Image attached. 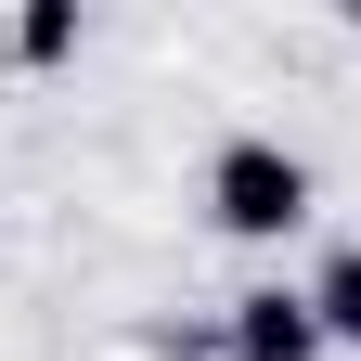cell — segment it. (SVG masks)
<instances>
[{"label": "cell", "instance_id": "6da1fadb", "mask_svg": "<svg viewBox=\"0 0 361 361\" xmlns=\"http://www.w3.org/2000/svg\"><path fill=\"white\" fill-rule=\"evenodd\" d=\"M207 207H219V233H297L310 219V168L284 142H233L207 168Z\"/></svg>", "mask_w": 361, "mask_h": 361}, {"label": "cell", "instance_id": "7a4b0ae2", "mask_svg": "<svg viewBox=\"0 0 361 361\" xmlns=\"http://www.w3.org/2000/svg\"><path fill=\"white\" fill-rule=\"evenodd\" d=\"M245 361H323L310 297H245Z\"/></svg>", "mask_w": 361, "mask_h": 361}, {"label": "cell", "instance_id": "3957f363", "mask_svg": "<svg viewBox=\"0 0 361 361\" xmlns=\"http://www.w3.org/2000/svg\"><path fill=\"white\" fill-rule=\"evenodd\" d=\"M310 323L361 348V245H336V258H323V284H310Z\"/></svg>", "mask_w": 361, "mask_h": 361}]
</instances>
